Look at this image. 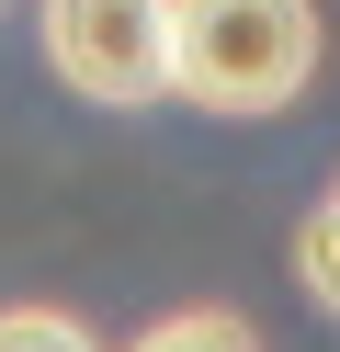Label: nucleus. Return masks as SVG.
Here are the masks:
<instances>
[{
  "instance_id": "1",
  "label": "nucleus",
  "mask_w": 340,
  "mask_h": 352,
  "mask_svg": "<svg viewBox=\"0 0 340 352\" xmlns=\"http://www.w3.org/2000/svg\"><path fill=\"white\" fill-rule=\"evenodd\" d=\"M317 0H181V102L204 114H284L317 80Z\"/></svg>"
},
{
  "instance_id": "2",
  "label": "nucleus",
  "mask_w": 340,
  "mask_h": 352,
  "mask_svg": "<svg viewBox=\"0 0 340 352\" xmlns=\"http://www.w3.org/2000/svg\"><path fill=\"white\" fill-rule=\"evenodd\" d=\"M45 34V69H57L68 102L91 114H148L170 102V57H181V0H45L34 12Z\"/></svg>"
},
{
  "instance_id": "3",
  "label": "nucleus",
  "mask_w": 340,
  "mask_h": 352,
  "mask_svg": "<svg viewBox=\"0 0 340 352\" xmlns=\"http://www.w3.org/2000/svg\"><path fill=\"white\" fill-rule=\"evenodd\" d=\"M125 352H261V329H249L238 307H170V318H148Z\"/></svg>"
},
{
  "instance_id": "4",
  "label": "nucleus",
  "mask_w": 340,
  "mask_h": 352,
  "mask_svg": "<svg viewBox=\"0 0 340 352\" xmlns=\"http://www.w3.org/2000/svg\"><path fill=\"white\" fill-rule=\"evenodd\" d=\"M295 284H306V296L340 318V193H317L306 228H295Z\"/></svg>"
},
{
  "instance_id": "5",
  "label": "nucleus",
  "mask_w": 340,
  "mask_h": 352,
  "mask_svg": "<svg viewBox=\"0 0 340 352\" xmlns=\"http://www.w3.org/2000/svg\"><path fill=\"white\" fill-rule=\"evenodd\" d=\"M0 352H102L68 307H0Z\"/></svg>"
},
{
  "instance_id": "6",
  "label": "nucleus",
  "mask_w": 340,
  "mask_h": 352,
  "mask_svg": "<svg viewBox=\"0 0 340 352\" xmlns=\"http://www.w3.org/2000/svg\"><path fill=\"white\" fill-rule=\"evenodd\" d=\"M0 12H12V0H0Z\"/></svg>"
},
{
  "instance_id": "7",
  "label": "nucleus",
  "mask_w": 340,
  "mask_h": 352,
  "mask_svg": "<svg viewBox=\"0 0 340 352\" xmlns=\"http://www.w3.org/2000/svg\"><path fill=\"white\" fill-rule=\"evenodd\" d=\"M329 193H340V182H329Z\"/></svg>"
}]
</instances>
